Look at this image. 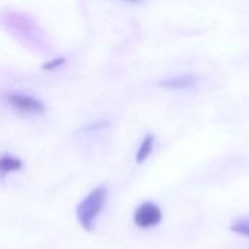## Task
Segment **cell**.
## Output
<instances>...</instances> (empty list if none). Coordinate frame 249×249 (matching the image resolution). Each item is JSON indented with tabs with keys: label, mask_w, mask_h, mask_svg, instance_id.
Returning a JSON list of instances; mask_svg holds the SVG:
<instances>
[{
	"label": "cell",
	"mask_w": 249,
	"mask_h": 249,
	"mask_svg": "<svg viewBox=\"0 0 249 249\" xmlns=\"http://www.w3.org/2000/svg\"><path fill=\"white\" fill-rule=\"evenodd\" d=\"M153 146H155V136L153 134H147L142 140V143H140V146H139V149L136 152V163H139V165L144 163L149 159V156L152 155Z\"/></svg>",
	"instance_id": "6"
},
{
	"label": "cell",
	"mask_w": 249,
	"mask_h": 249,
	"mask_svg": "<svg viewBox=\"0 0 249 249\" xmlns=\"http://www.w3.org/2000/svg\"><path fill=\"white\" fill-rule=\"evenodd\" d=\"M108 200V190L104 185L93 188L88 196L77 204L76 207V217L82 229L86 232H92L96 226V222L105 209Z\"/></svg>",
	"instance_id": "1"
},
{
	"label": "cell",
	"mask_w": 249,
	"mask_h": 249,
	"mask_svg": "<svg viewBox=\"0 0 249 249\" xmlns=\"http://www.w3.org/2000/svg\"><path fill=\"white\" fill-rule=\"evenodd\" d=\"M64 63H66V58H64V57H58V58H54V60L45 63V64L42 66V69H44V70H55V69H58L60 66H63Z\"/></svg>",
	"instance_id": "8"
},
{
	"label": "cell",
	"mask_w": 249,
	"mask_h": 249,
	"mask_svg": "<svg viewBox=\"0 0 249 249\" xmlns=\"http://www.w3.org/2000/svg\"><path fill=\"white\" fill-rule=\"evenodd\" d=\"M229 231L235 235H239V236L249 239V217H242V219L235 220L229 226Z\"/></svg>",
	"instance_id": "7"
},
{
	"label": "cell",
	"mask_w": 249,
	"mask_h": 249,
	"mask_svg": "<svg viewBox=\"0 0 249 249\" xmlns=\"http://www.w3.org/2000/svg\"><path fill=\"white\" fill-rule=\"evenodd\" d=\"M162 220H163V212L153 201L140 203L133 213V222L140 229H153L159 226Z\"/></svg>",
	"instance_id": "2"
},
{
	"label": "cell",
	"mask_w": 249,
	"mask_h": 249,
	"mask_svg": "<svg viewBox=\"0 0 249 249\" xmlns=\"http://www.w3.org/2000/svg\"><path fill=\"white\" fill-rule=\"evenodd\" d=\"M123 1H128V3H142L143 0H123Z\"/></svg>",
	"instance_id": "9"
},
{
	"label": "cell",
	"mask_w": 249,
	"mask_h": 249,
	"mask_svg": "<svg viewBox=\"0 0 249 249\" xmlns=\"http://www.w3.org/2000/svg\"><path fill=\"white\" fill-rule=\"evenodd\" d=\"M23 169V162L22 159L13 156V155H3L0 156V175L4 177L7 174L19 172Z\"/></svg>",
	"instance_id": "5"
},
{
	"label": "cell",
	"mask_w": 249,
	"mask_h": 249,
	"mask_svg": "<svg viewBox=\"0 0 249 249\" xmlns=\"http://www.w3.org/2000/svg\"><path fill=\"white\" fill-rule=\"evenodd\" d=\"M198 77L194 74H182V76H175L168 80H162L159 85L168 89H188L197 83Z\"/></svg>",
	"instance_id": "4"
},
{
	"label": "cell",
	"mask_w": 249,
	"mask_h": 249,
	"mask_svg": "<svg viewBox=\"0 0 249 249\" xmlns=\"http://www.w3.org/2000/svg\"><path fill=\"white\" fill-rule=\"evenodd\" d=\"M4 101L15 109L26 114H44L45 112V105L29 95H22V93H6Z\"/></svg>",
	"instance_id": "3"
}]
</instances>
